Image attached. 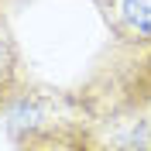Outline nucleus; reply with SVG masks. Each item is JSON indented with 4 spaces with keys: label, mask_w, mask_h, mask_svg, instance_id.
Wrapping results in <instances>:
<instances>
[{
    "label": "nucleus",
    "mask_w": 151,
    "mask_h": 151,
    "mask_svg": "<svg viewBox=\"0 0 151 151\" xmlns=\"http://www.w3.org/2000/svg\"><path fill=\"white\" fill-rule=\"evenodd\" d=\"M117 151H151V148H141V144H127V148H117Z\"/></svg>",
    "instance_id": "7ed1b4c3"
},
{
    "label": "nucleus",
    "mask_w": 151,
    "mask_h": 151,
    "mask_svg": "<svg viewBox=\"0 0 151 151\" xmlns=\"http://www.w3.org/2000/svg\"><path fill=\"white\" fill-rule=\"evenodd\" d=\"M17 83H21V48L0 14V110L17 96Z\"/></svg>",
    "instance_id": "f03ea898"
},
{
    "label": "nucleus",
    "mask_w": 151,
    "mask_h": 151,
    "mask_svg": "<svg viewBox=\"0 0 151 151\" xmlns=\"http://www.w3.org/2000/svg\"><path fill=\"white\" fill-rule=\"evenodd\" d=\"M110 24L124 41L151 38V0H96Z\"/></svg>",
    "instance_id": "f257e3e1"
}]
</instances>
